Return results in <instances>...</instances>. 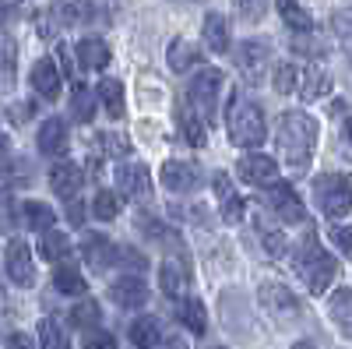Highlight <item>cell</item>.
Returning a JSON list of instances; mask_svg holds the SVG:
<instances>
[{
	"label": "cell",
	"instance_id": "obj_22",
	"mask_svg": "<svg viewBox=\"0 0 352 349\" xmlns=\"http://www.w3.org/2000/svg\"><path fill=\"white\" fill-rule=\"evenodd\" d=\"M328 89H331V74L320 67L317 61H310V64L303 67V74H300V89H296V96H300L303 103H314V99H324Z\"/></svg>",
	"mask_w": 352,
	"mask_h": 349
},
{
	"label": "cell",
	"instance_id": "obj_25",
	"mask_svg": "<svg viewBox=\"0 0 352 349\" xmlns=\"http://www.w3.org/2000/svg\"><path fill=\"white\" fill-rule=\"evenodd\" d=\"M96 92H99V106L109 113V120H120V116L127 113V96H124L120 78H102L96 85Z\"/></svg>",
	"mask_w": 352,
	"mask_h": 349
},
{
	"label": "cell",
	"instance_id": "obj_27",
	"mask_svg": "<svg viewBox=\"0 0 352 349\" xmlns=\"http://www.w3.org/2000/svg\"><path fill=\"white\" fill-rule=\"evenodd\" d=\"M39 257L50 261V265H64V261L71 257V237L64 229H46L43 237H39Z\"/></svg>",
	"mask_w": 352,
	"mask_h": 349
},
{
	"label": "cell",
	"instance_id": "obj_41",
	"mask_svg": "<svg viewBox=\"0 0 352 349\" xmlns=\"http://www.w3.org/2000/svg\"><path fill=\"white\" fill-rule=\"evenodd\" d=\"M292 53L307 56V61H320V56H324V43L314 32H292Z\"/></svg>",
	"mask_w": 352,
	"mask_h": 349
},
{
	"label": "cell",
	"instance_id": "obj_21",
	"mask_svg": "<svg viewBox=\"0 0 352 349\" xmlns=\"http://www.w3.org/2000/svg\"><path fill=\"white\" fill-rule=\"evenodd\" d=\"M201 50L190 43V39H184V36H176L169 46H166V64H169V71H176V74H187V71H194V67H201Z\"/></svg>",
	"mask_w": 352,
	"mask_h": 349
},
{
	"label": "cell",
	"instance_id": "obj_47",
	"mask_svg": "<svg viewBox=\"0 0 352 349\" xmlns=\"http://www.w3.org/2000/svg\"><path fill=\"white\" fill-rule=\"evenodd\" d=\"M120 265H124L127 272L141 275L144 268H148V257H144L141 251H134V247H120Z\"/></svg>",
	"mask_w": 352,
	"mask_h": 349
},
{
	"label": "cell",
	"instance_id": "obj_1",
	"mask_svg": "<svg viewBox=\"0 0 352 349\" xmlns=\"http://www.w3.org/2000/svg\"><path fill=\"white\" fill-rule=\"evenodd\" d=\"M317 138H320V124L317 116H310L307 109H285L278 116V131H275V145H278V156L292 173H307L314 149H317Z\"/></svg>",
	"mask_w": 352,
	"mask_h": 349
},
{
	"label": "cell",
	"instance_id": "obj_19",
	"mask_svg": "<svg viewBox=\"0 0 352 349\" xmlns=\"http://www.w3.org/2000/svg\"><path fill=\"white\" fill-rule=\"evenodd\" d=\"M67 120L64 116H50V120H43L39 134H36V145H39V156L53 159V156H64L67 152Z\"/></svg>",
	"mask_w": 352,
	"mask_h": 349
},
{
	"label": "cell",
	"instance_id": "obj_43",
	"mask_svg": "<svg viewBox=\"0 0 352 349\" xmlns=\"http://www.w3.org/2000/svg\"><path fill=\"white\" fill-rule=\"evenodd\" d=\"M236 4V14H240V21H247V25H257L264 14H268V4L272 0H232Z\"/></svg>",
	"mask_w": 352,
	"mask_h": 349
},
{
	"label": "cell",
	"instance_id": "obj_35",
	"mask_svg": "<svg viewBox=\"0 0 352 349\" xmlns=\"http://www.w3.org/2000/svg\"><path fill=\"white\" fill-rule=\"evenodd\" d=\"M71 325L81 328V332H96L102 325V310L92 297H81L74 307H71Z\"/></svg>",
	"mask_w": 352,
	"mask_h": 349
},
{
	"label": "cell",
	"instance_id": "obj_5",
	"mask_svg": "<svg viewBox=\"0 0 352 349\" xmlns=\"http://www.w3.org/2000/svg\"><path fill=\"white\" fill-rule=\"evenodd\" d=\"M314 205L331 222L352 212V173H320L314 180Z\"/></svg>",
	"mask_w": 352,
	"mask_h": 349
},
{
	"label": "cell",
	"instance_id": "obj_18",
	"mask_svg": "<svg viewBox=\"0 0 352 349\" xmlns=\"http://www.w3.org/2000/svg\"><path fill=\"white\" fill-rule=\"evenodd\" d=\"M187 282H190V275H187V265L180 257H166L162 265H159V289L169 297V300H187Z\"/></svg>",
	"mask_w": 352,
	"mask_h": 349
},
{
	"label": "cell",
	"instance_id": "obj_32",
	"mask_svg": "<svg viewBox=\"0 0 352 349\" xmlns=\"http://www.w3.org/2000/svg\"><path fill=\"white\" fill-rule=\"evenodd\" d=\"M53 289H56V293H64V297H85L88 282H85L78 265H67V261H64V265L53 268Z\"/></svg>",
	"mask_w": 352,
	"mask_h": 349
},
{
	"label": "cell",
	"instance_id": "obj_36",
	"mask_svg": "<svg viewBox=\"0 0 352 349\" xmlns=\"http://www.w3.org/2000/svg\"><path fill=\"white\" fill-rule=\"evenodd\" d=\"M275 8H278V18L292 28V32H314V21H310V14L300 0H275Z\"/></svg>",
	"mask_w": 352,
	"mask_h": 349
},
{
	"label": "cell",
	"instance_id": "obj_46",
	"mask_svg": "<svg viewBox=\"0 0 352 349\" xmlns=\"http://www.w3.org/2000/svg\"><path fill=\"white\" fill-rule=\"evenodd\" d=\"M328 237H331V244L342 251V257H349V261H352V226H338V222H331Z\"/></svg>",
	"mask_w": 352,
	"mask_h": 349
},
{
	"label": "cell",
	"instance_id": "obj_45",
	"mask_svg": "<svg viewBox=\"0 0 352 349\" xmlns=\"http://www.w3.org/2000/svg\"><path fill=\"white\" fill-rule=\"evenodd\" d=\"M14 71H18V46L11 36H4V89H14Z\"/></svg>",
	"mask_w": 352,
	"mask_h": 349
},
{
	"label": "cell",
	"instance_id": "obj_12",
	"mask_svg": "<svg viewBox=\"0 0 352 349\" xmlns=\"http://www.w3.org/2000/svg\"><path fill=\"white\" fill-rule=\"evenodd\" d=\"M81 21V11H78V0H60V4H50L46 11L36 14V32L43 39H56L67 25Z\"/></svg>",
	"mask_w": 352,
	"mask_h": 349
},
{
	"label": "cell",
	"instance_id": "obj_37",
	"mask_svg": "<svg viewBox=\"0 0 352 349\" xmlns=\"http://www.w3.org/2000/svg\"><path fill=\"white\" fill-rule=\"evenodd\" d=\"M39 346L43 349H74L67 328L56 321V317H43V321H39Z\"/></svg>",
	"mask_w": 352,
	"mask_h": 349
},
{
	"label": "cell",
	"instance_id": "obj_53",
	"mask_svg": "<svg viewBox=\"0 0 352 349\" xmlns=\"http://www.w3.org/2000/svg\"><path fill=\"white\" fill-rule=\"evenodd\" d=\"M342 138L349 145V156H352V116H345V124H342Z\"/></svg>",
	"mask_w": 352,
	"mask_h": 349
},
{
	"label": "cell",
	"instance_id": "obj_38",
	"mask_svg": "<svg viewBox=\"0 0 352 349\" xmlns=\"http://www.w3.org/2000/svg\"><path fill=\"white\" fill-rule=\"evenodd\" d=\"M300 74H303V67H300V64H292V61L275 64V71H272V85H275V92H278V96L296 92V89H300Z\"/></svg>",
	"mask_w": 352,
	"mask_h": 349
},
{
	"label": "cell",
	"instance_id": "obj_29",
	"mask_svg": "<svg viewBox=\"0 0 352 349\" xmlns=\"http://www.w3.org/2000/svg\"><path fill=\"white\" fill-rule=\"evenodd\" d=\"M127 335H131V342H134L138 349H159V342H162V325H159V317L141 314V317H134V321H131Z\"/></svg>",
	"mask_w": 352,
	"mask_h": 349
},
{
	"label": "cell",
	"instance_id": "obj_4",
	"mask_svg": "<svg viewBox=\"0 0 352 349\" xmlns=\"http://www.w3.org/2000/svg\"><path fill=\"white\" fill-rule=\"evenodd\" d=\"M222 89H226V78H222V71H215V67H201V71L190 78V85H187V106H190L208 127L219 124Z\"/></svg>",
	"mask_w": 352,
	"mask_h": 349
},
{
	"label": "cell",
	"instance_id": "obj_34",
	"mask_svg": "<svg viewBox=\"0 0 352 349\" xmlns=\"http://www.w3.org/2000/svg\"><path fill=\"white\" fill-rule=\"evenodd\" d=\"M96 103H99V92L88 89L85 81H74V92H71V113L78 124H92L96 120Z\"/></svg>",
	"mask_w": 352,
	"mask_h": 349
},
{
	"label": "cell",
	"instance_id": "obj_40",
	"mask_svg": "<svg viewBox=\"0 0 352 349\" xmlns=\"http://www.w3.org/2000/svg\"><path fill=\"white\" fill-rule=\"evenodd\" d=\"M180 321H184L187 332H194V335H204V332H208V314H204V304L194 300V297L180 300Z\"/></svg>",
	"mask_w": 352,
	"mask_h": 349
},
{
	"label": "cell",
	"instance_id": "obj_55",
	"mask_svg": "<svg viewBox=\"0 0 352 349\" xmlns=\"http://www.w3.org/2000/svg\"><path fill=\"white\" fill-rule=\"evenodd\" d=\"M169 349H187V346H184V342H173V346H169Z\"/></svg>",
	"mask_w": 352,
	"mask_h": 349
},
{
	"label": "cell",
	"instance_id": "obj_30",
	"mask_svg": "<svg viewBox=\"0 0 352 349\" xmlns=\"http://www.w3.org/2000/svg\"><path fill=\"white\" fill-rule=\"evenodd\" d=\"M21 222H25V229L46 233V229L56 226V212H53V205H46V201L25 198V201H21Z\"/></svg>",
	"mask_w": 352,
	"mask_h": 349
},
{
	"label": "cell",
	"instance_id": "obj_9",
	"mask_svg": "<svg viewBox=\"0 0 352 349\" xmlns=\"http://www.w3.org/2000/svg\"><path fill=\"white\" fill-rule=\"evenodd\" d=\"M201 166L197 162H187V159H166L162 169H159V184L169 191V194H190L201 187Z\"/></svg>",
	"mask_w": 352,
	"mask_h": 349
},
{
	"label": "cell",
	"instance_id": "obj_48",
	"mask_svg": "<svg viewBox=\"0 0 352 349\" xmlns=\"http://www.w3.org/2000/svg\"><path fill=\"white\" fill-rule=\"evenodd\" d=\"M74 56H78V50H71V46H56V61H60V67H64V74L67 78H78V64L81 61H74Z\"/></svg>",
	"mask_w": 352,
	"mask_h": 349
},
{
	"label": "cell",
	"instance_id": "obj_13",
	"mask_svg": "<svg viewBox=\"0 0 352 349\" xmlns=\"http://www.w3.org/2000/svg\"><path fill=\"white\" fill-rule=\"evenodd\" d=\"M116 191L131 201H148L152 198V173L144 162H124L116 169Z\"/></svg>",
	"mask_w": 352,
	"mask_h": 349
},
{
	"label": "cell",
	"instance_id": "obj_51",
	"mask_svg": "<svg viewBox=\"0 0 352 349\" xmlns=\"http://www.w3.org/2000/svg\"><path fill=\"white\" fill-rule=\"evenodd\" d=\"M4 349H36V342L28 339L25 332H11V335L4 339Z\"/></svg>",
	"mask_w": 352,
	"mask_h": 349
},
{
	"label": "cell",
	"instance_id": "obj_52",
	"mask_svg": "<svg viewBox=\"0 0 352 349\" xmlns=\"http://www.w3.org/2000/svg\"><path fill=\"white\" fill-rule=\"evenodd\" d=\"M67 219H71V226H78V229L85 226V205H81L78 198H71V201H67Z\"/></svg>",
	"mask_w": 352,
	"mask_h": 349
},
{
	"label": "cell",
	"instance_id": "obj_20",
	"mask_svg": "<svg viewBox=\"0 0 352 349\" xmlns=\"http://www.w3.org/2000/svg\"><path fill=\"white\" fill-rule=\"evenodd\" d=\"M81 184H85V169L74 166V162H56V166L50 169V187H53L56 198H64V201L78 198Z\"/></svg>",
	"mask_w": 352,
	"mask_h": 349
},
{
	"label": "cell",
	"instance_id": "obj_54",
	"mask_svg": "<svg viewBox=\"0 0 352 349\" xmlns=\"http://www.w3.org/2000/svg\"><path fill=\"white\" fill-rule=\"evenodd\" d=\"M292 349H317L310 339H300V342H292Z\"/></svg>",
	"mask_w": 352,
	"mask_h": 349
},
{
	"label": "cell",
	"instance_id": "obj_3",
	"mask_svg": "<svg viewBox=\"0 0 352 349\" xmlns=\"http://www.w3.org/2000/svg\"><path fill=\"white\" fill-rule=\"evenodd\" d=\"M226 131H229V141L243 152H254L264 145L268 138V120H264V109L243 96L240 89L229 92V109H226Z\"/></svg>",
	"mask_w": 352,
	"mask_h": 349
},
{
	"label": "cell",
	"instance_id": "obj_56",
	"mask_svg": "<svg viewBox=\"0 0 352 349\" xmlns=\"http://www.w3.org/2000/svg\"><path fill=\"white\" fill-rule=\"evenodd\" d=\"M176 4H190V0H176Z\"/></svg>",
	"mask_w": 352,
	"mask_h": 349
},
{
	"label": "cell",
	"instance_id": "obj_31",
	"mask_svg": "<svg viewBox=\"0 0 352 349\" xmlns=\"http://www.w3.org/2000/svg\"><path fill=\"white\" fill-rule=\"evenodd\" d=\"M328 314H331V321L338 325V332L352 342V289L349 286L335 289V293L328 297Z\"/></svg>",
	"mask_w": 352,
	"mask_h": 349
},
{
	"label": "cell",
	"instance_id": "obj_49",
	"mask_svg": "<svg viewBox=\"0 0 352 349\" xmlns=\"http://www.w3.org/2000/svg\"><path fill=\"white\" fill-rule=\"evenodd\" d=\"M85 349H116V339L109 332H102V328L85 332Z\"/></svg>",
	"mask_w": 352,
	"mask_h": 349
},
{
	"label": "cell",
	"instance_id": "obj_23",
	"mask_svg": "<svg viewBox=\"0 0 352 349\" xmlns=\"http://www.w3.org/2000/svg\"><path fill=\"white\" fill-rule=\"evenodd\" d=\"M201 36H204V46H208L212 53H229V50H232L229 18H226V14H219V11H208V14H204Z\"/></svg>",
	"mask_w": 352,
	"mask_h": 349
},
{
	"label": "cell",
	"instance_id": "obj_24",
	"mask_svg": "<svg viewBox=\"0 0 352 349\" xmlns=\"http://www.w3.org/2000/svg\"><path fill=\"white\" fill-rule=\"evenodd\" d=\"M78 61H81V67L85 71H106L109 67V61H113V53H109V43L106 39H99V36H85V39H78Z\"/></svg>",
	"mask_w": 352,
	"mask_h": 349
},
{
	"label": "cell",
	"instance_id": "obj_8",
	"mask_svg": "<svg viewBox=\"0 0 352 349\" xmlns=\"http://www.w3.org/2000/svg\"><path fill=\"white\" fill-rule=\"evenodd\" d=\"M236 173H240V180L243 184H254V187H275L282 180V173H278V162L272 156H261L257 149L254 152H243L240 162H236Z\"/></svg>",
	"mask_w": 352,
	"mask_h": 349
},
{
	"label": "cell",
	"instance_id": "obj_33",
	"mask_svg": "<svg viewBox=\"0 0 352 349\" xmlns=\"http://www.w3.org/2000/svg\"><path fill=\"white\" fill-rule=\"evenodd\" d=\"M134 226L144 233L148 240H155V244H169V247H180V233H176L173 226H166L162 219H155V215H148V212H141L138 219H134Z\"/></svg>",
	"mask_w": 352,
	"mask_h": 349
},
{
	"label": "cell",
	"instance_id": "obj_50",
	"mask_svg": "<svg viewBox=\"0 0 352 349\" xmlns=\"http://www.w3.org/2000/svg\"><path fill=\"white\" fill-rule=\"evenodd\" d=\"M8 116H11V124H28L36 116V106L32 103H14V106H8Z\"/></svg>",
	"mask_w": 352,
	"mask_h": 349
},
{
	"label": "cell",
	"instance_id": "obj_2",
	"mask_svg": "<svg viewBox=\"0 0 352 349\" xmlns=\"http://www.w3.org/2000/svg\"><path fill=\"white\" fill-rule=\"evenodd\" d=\"M289 257H292L296 275L307 282V289L314 297H324L331 289V282L338 279V261H335V254H328L324 247H320V237H317V229L310 222L303 229V237L296 240V247L289 251Z\"/></svg>",
	"mask_w": 352,
	"mask_h": 349
},
{
	"label": "cell",
	"instance_id": "obj_57",
	"mask_svg": "<svg viewBox=\"0 0 352 349\" xmlns=\"http://www.w3.org/2000/svg\"><path fill=\"white\" fill-rule=\"evenodd\" d=\"M219 349H222V346H219Z\"/></svg>",
	"mask_w": 352,
	"mask_h": 349
},
{
	"label": "cell",
	"instance_id": "obj_11",
	"mask_svg": "<svg viewBox=\"0 0 352 349\" xmlns=\"http://www.w3.org/2000/svg\"><path fill=\"white\" fill-rule=\"evenodd\" d=\"M268 209L278 215V222H289V226L310 222V219H307V205H303L300 194L292 191L285 180H278L275 187H268Z\"/></svg>",
	"mask_w": 352,
	"mask_h": 349
},
{
	"label": "cell",
	"instance_id": "obj_7",
	"mask_svg": "<svg viewBox=\"0 0 352 349\" xmlns=\"http://www.w3.org/2000/svg\"><path fill=\"white\" fill-rule=\"evenodd\" d=\"M4 272L21 289L36 286V279H39L36 275V257H32V247H28L25 240H18V237L8 240V247H4Z\"/></svg>",
	"mask_w": 352,
	"mask_h": 349
},
{
	"label": "cell",
	"instance_id": "obj_44",
	"mask_svg": "<svg viewBox=\"0 0 352 349\" xmlns=\"http://www.w3.org/2000/svg\"><path fill=\"white\" fill-rule=\"evenodd\" d=\"M99 149L106 152V156H113V159H127L131 156V141L124 138V134H99Z\"/></svg>",
	"mask_w": 352,
	"mask_h": 349
},
{
	"label": "cell",
	"instance_id": "obj_6",
	"mask_svg": "<svg viewBox=\"0 0 352 349\" xmlns=\"http://www.w3.org/2000/svg\"><path fill=\"white\" fill-rule=\"evenodd\" d=\"M257 304H261L264 314H268L272 321H278V325H292V321H300V314H303L300 297L292 293L285 282H275V279H268V282L257 286Z\"/></svg>",
	"mask_w": 352,
	"mask_h": 349
},
{
	"label": "cell",
	"instance_id": "obj_16",
	"mask_svg": "<svg viewBox=\"0 0 352 349\" xmlns=\"http://www.w3.org/2000/svg\"><path fill=\"white\" fill-rule=\"evenodd\" d=\"M148 282H144L141 275H124V279H116L113 286H109V300L116 304V307H124V310H138V307H144L148 304Z\"/></svg>",
	"mask_w": 352,
	"mask_h": 349
},
{
	"label": "cell",
	"instance_id": "obj_15",
	"mask_svg": "<svg viewBox=\"0 0 352 349\" xmlns=\"http://www.w3.org/2000/svg\"><path fill=\"white\" fill-rule=\"evenodd\" d=\"M232 56H236V67L243 71V78H250V85H257L261 74H264V64L272 61V50L264 39H247V43L236 46Z\"/></svg>",
	"mask_w": 352,
	"mask_h": 349
},
{
	"label": "cell",
	"instance_id": "obj_28",
	"mask_svg": "<svg viewBox=\"0 0 352 349\" xmlns=\"http://www.w3.org/2000/svg\"><path fill=\"white\" fill-rule=\"evenodd\" d=\"M176 127H180V138L187 145H194V149H204V145H208V124H204L190 106L176 109Z\"/></svg>",
	"mask_w": 352,
	"mask_h": 349
},
{
	"label": "cell",
	"instance_id": "obj_17",
	"mask_svg": "<svg viewBox=\"0 0 352 349\" xmlns=\"http://www.w3.org/2000/svg\"><path fill=\"white\" fill-rule=\"evenodd\" d=\"M81 257L92 272H109L113 265H120V247L109 244L106 237H99V233H92V237H85V244H81Z\"/></svg>",
	"mask_w": 352,
	"mask_h": 349
},
{
	"label": "cell",
	"instance_id": "obj_10",
	"mask_svg": "<svg viewBox=\"0 0 352 349\" xmlns=\"http://www.w3.org/2000/svg\"><path fill=\"white\" fill-rule=\"evenodd\" d=\"M64 67H60V61H53V56H43V61H36L32 64V74H28V85L36 89V96L39 99H46V103H56L60 99V92H64Z\"/></svg>",
	"mask_w": 352,
	"mask_h": 349
},
{
	"label": "cell",
	"instance_id": "obj_26",
	"mask_svg": "<svg viewBox=\"0 0 352 349\" xmlns=\"http://www.w3.org/2000/svg\"><path fill=\"white\" fill-rule=\"evenodd\" d=\"M254 229H257V240H261V247H264V254H268L272 261H278V257H285L292 247H289V240H285V233L275 226V222H268L264 215H257L254 219Z\"/></svg>",
	"mask_w": 352,
	"mask_h": 349
},
{
	"label": "cell",
	"instance_id": "obj_39",
	"mask_svg": "<svg viewBox=\"0 0 352 349\" xmlns=\"http://www.w3.org/2000/svg\"><path fill=\"white\" fill-rule=\"evenodd\" d=\"M92 215L99 222H113L120 215V191H109V187H99L96 198H92Z\"/></svg>",
	"mask_w": 352,
	"mask_h": 349
},
{
	"label": "cell",
	"instance_id": "obj_14",
	"mask_svg": "<svg viewBox=\"0 0 352 349\" xmlns=\"http://www.w3.org/2000/svg\"><path fill=\"white\" fill-rule=\"evenodd\" d=\"M212 191H215V198H219V212H222V219H226V222H232V226H236V222L243 219L247 205H243V198H240V191L232 187V177H229L226 169H219L215 177H212Z\"/></svg>",
	"mask_w": 352,
	"mask_h": 349
},
{
	"label": "cell",
	"instance_id": "obj_42",
	"mask_svg": "<svg viewBox=\"0 0 352 349\" xmlns=\"http://www.w3.org/2000/svg\"><path fill=\"white\" fill-rule=\"evenodd\" d=\"M331 32H335V39L342 43V50L352 53V8H338V11L331 14Z\"/></svg>",
	"mask_w": 352,
	"mask_h": 349
}]
</instances>
